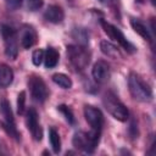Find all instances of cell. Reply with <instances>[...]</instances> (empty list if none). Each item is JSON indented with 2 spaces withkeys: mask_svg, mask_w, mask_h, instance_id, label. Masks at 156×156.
Here are the masks:
<instances>
[{
  "mask_svg": "<svg viewBox=\"0 0 156 156\" xmlns=\"http://www.w3.org/2000/svg\"><path fill=\"white\" fill-rule=\"evenodd\" d=\"M0 115L2 117V119H1V127H2V129L10 136H12L16 141H20L21 134L17 130L15 117H13V113H12V110H11V106H10V102L7 100H5V99H2L0 101Z\"/></svg>",
  "mask_w": 156,
  "mask_h": 156,
  "instance_id": "4",
  "label": "cell"
},
{
  "mask_svg": "<svg viewBox=\"0 0 156 156\" xmlns=\"http://www.w3.org/2000/svg\"><path fill=\"white\" fill-rule=\"evenodd\" d=\"M128 88H129L130 95L136 101L147 102L152 99V89L138 73H134V72L129 73Z\"/></svg>",
  "mask_w": 156,
  "mask_h": 156,
  "instance_id": "1",
  "label": "cell"
},
{
  "mask_svg": "<svg viewBox=\"0 0 156 156\" xmlns=\"http://www.w3.org/2000/svg\"><path fill=\"white\" fill-rule=\"evenodd\" d=\"M38 40V35L35 29L32 26H23L22 32H21V45L23 49H29L32 48Z\"/></svg>",
  "mask_w": 156,
  "mask_h": 156,
  "instance_id": "12",
  "label": "cell"
},
{
  "mask_svg": "<svg viewBox=\"0 0 156 156\" xmlns=\"http://www.w3.org/2000/svg\"><path fill=\"white\" fill-rule=\"evenodd\" d=\"M44 5V0H28L27 7L29 11H37Z\"/></svg>",
  "mask_w": 156,
  "mask_h": 156,
  "instance_id": "24",
  "label": "cell"
},
{
  "mask_svg": "<svg viewBox=\"0 0 156 156\" xmlns=\"http://www.w3.org/2000/svg\"><path fill=\"white\" fill-rule=\"evenodd\" d=\"M49 140H50V145H51L54 152L58 154L61 150V138H60L58 132L55 128L49 129Z\"/></svg>",
  "mask_w": 156,
  "mask_h": 156,
  "instance_id": "20",
  "label": "cell"
},
{
  "mask_svg": "<svg viewBox=\"0 0 156 156\" xmlns=\"http://www.w3.org/2000/svg\"><path fill=\"white\" fill-rule=\"evenodd\" d=\"M130 26L134 29V32L138 33L144 40H147L149 43H152V35H151L150 30L147 29V27L141 21H139L136 18H132L130 20Z\"/></svg>",
  "mask_w": 156,
  "mask_h": 156,
  "instance_id": "14",
  "label": "cell"
},
{
  "mask_svg": "<svg viewBox=\"0 0 156 156\" xmlns=\"http://www.w3.org/2000/svg\"><path fill=\"white\" fill-rule=\"evenodd\" d=\"M13 80V71L10 66L0 63V88H7Z\"/></svg>",
  "mask_w": 156,
  "mask_h": 156,
  "instance_id": "16",
  "label": "cell"
},
{
  "mask_svg": "<svg viewBox=\"0 0 156 156\" xmlns=\"http://www.w3.org/2000/svg\"><path fill=\"white\" fill-rule=\"evenodd\" d=\"M136 1H138V2H143V0H136Z\"/></svg>",
  "mask_w": 156,
  "mask_h": 156,
  "instance_id": "29",
  "label": "cell"
},
{
  "mask_svg": "<svg viewBox=\"0 0 156 156\" xmlns=\"http://www.w3.org/2000/svg\"><path fill=\"white\" fill-rule=\"evenodd\" d=\"M102 104L107 112L117 121L126 122L129 118V111L126 105L111 91H107L102 98Z\"/></svg>",
  "mask_w": 156,
  "mask_h": 156,
  "instance_id": "2",
  "label": "cell"
},
{
  "mask_svg": "<svg viewBox=\"0 0 156 156\" xmlns=\"http://www.w3.org/2000/svg\"><path fill=\"white\" fill-rule=\"evenodd\" d=\"M129 135L132 139H136L139 135V129H138V123L135 119L132 121L130 126H129Z\"/></svg>",
  "mask_w": 156,
  "mask_h": 156,
  "instance_id": "25",
  "label": "cell"
},
{
  "mask_svg": "<svg viewBox=\"0 0 156 156\" xmlns=\"http://www.w3.org/2000/svg\"><path fill=\"white\" fill-rule=\"evenodd\" d=\"M10 1H11V2L13 4V5H18V4H20V2L22 1V0H10Z\"/></svg>",
  "mask_w": 156,
  "mask_h": 156,
  "instance_id": "27",
  "label": "cell"
},
{
  "mask_svg": "<svg viewBox=\"0 0 156 156\" xmlns=\"http://www.w3.org/2000/svg\"><path fill=\"white\" fill-rule=\"evenodd\" d=\"M100 134H95L93 132H77L73 135L72 144L76 149L82 150L87 154H93L100 141Z\"/></svg>",
  "mask_w": 156,
  "mask_h": 156,
  "instance_id": "5",
  "label": "cell"
},
{
  "mask_svg": "<svg viewBox=\"0 0 156 156\" xmlns=\"http://www.w3.org/2000/svg\"><path fill=\"white\" fill-rule=\"evenodd\" d=\"M100 50L104 55H106L111 58H122V54H121L119 49L116 45H113L111 41L101 40L100 41Z\"/></svg>",
  "mask_w": 156,
  "mask_h": 156,
  "instance_id": "15",
  "label": "cell"
},
{
  "mask_svg": "<svg viewBox=\"0 0 156 156\" xmlns=\"http://www.w3.org/2000/svg\"><path fill=\"white\" fill-rule=\"evenodd\" d=\"M72 38L78 41L79 45H88L89 43V33L85 28H82V27H76L72 29Z\"/></svg>",
  "mask_w": 156,
  "mask_h": 156,
  "instance_id": "18",
  "label": "cell"
},
{
  "mask_svg": "<svg viewBox=\"0 0 156 156\" xmlns=\"http://www.w3.org/2000/svg\"><path fill=\"white\" fill-rule=\"evenodd\" d=\"M60 55L56 49L54 48H48L46 51L44 52V63L46 68H54L58 63Z\"/></svg>",
  "mask_w": 156,
  "mask_h": 156,
  "instance_id": "17",
  "label": "cell"
},
{
  "mask_svg": "<svg viewBox=\"0 0 156 156\" xmlns=\"http://www.w3.org/2000/svg\"><path fill=\"white\" fill-rule=\"evenodd\" d=\"M100 23H101V27H102L104 32H105L112 40L117 41V43L122 46V49H124V50H126L127 52H129V54H134V52L136 51L135 46L124 37V34H123L116 26L111 24L110 22H107V21H105V20H100Z\"/></svg>",
  "mask_w": 156,
  "mask_h": 156,
  "instance_id": "7",
  "label": "cell"
},
{
  "mask_svg": "<svg viewBox=\"0 0 156 156\" xmlns=\"http://www.w3.org/2000/svg\"><path fill=\"white\" fill-rule=\"evenodd\" d=\"M44 17H45L46 21H49L51 23H61L63 21V18H65V12H63L61 6L50 5L45 11Z\"/></svg>",
  "mask_w": 156,
  "mask_h": 156,
  "instance_id": "13",
  "label": "cell"
},
{
  "mask_svg": "<svg viewBox=\"0 0 156 156\" xmlns=\"http://www.w3.org/2000/svg\"><path fill=\"white\" fill-rule=\"evenodd\" d=\"M0 32H1V37L4 40L5 55L9 58L15 60L18 55V43H17V34L15 29L7 24H1Z\"/></svg>",
  "mask_w": 156,
  "mask_h": 156,
  "instance_id": "6",
  "label": "cell"
},
{
  "mask_svg": "<svg viewBox=\"0 0 156 156\" xmlns=\"http://www.w3.org/2000/svg\"><path fill=\"white\" fill-rule=\"evenodd\" d=\"M44 61V50L41 49H37L33 51L32 54V62L34 66H40L41 62Z\"/></svg>",
  "mask_w": 156,
  "mask_h": 156,
  "instance_id": "23",
  "label": "cell"
},
{
  "mask_svg": "<svg viewBox=\"0 0 156 156\" xmlns=\"http://www.w3.org/2000/svg\"><path fill=\"white\" fill-rule=\"evenodd\" d=\"M150 1H151V4H152V5H155V0H150Z\"/></svg>",
  "mask_w": 156,
  "mask_h": 156,
  "instance_id": "28",
  "label": "cell"
},
{
  "mask_svg": "<svg viewBox=\"0 0 156 156\" xmlns=\"http://www.w3.org/2000/svg\"><path fill=\"white\" fill-rule=\"evenodd\" d=\"M57 111L65 117V119H66L69 124H74V123H76V118H74L73 111H72L67 105H58V106H57Z\"/></svg>",
  "mask_w": 156,
  "mask_h": 156,
  "instance_id": "21",
  "label": "cell"
},
{
  "mask_svg": "<svg viewBox=\"0 0 156 156\" xmlns=\"http://www.w3.org/2000/svg\"><path fill=\"white\" fill-rule=\"evenodd\" d=\"M26 123H27V128L28 130L30 132L34 140L37 141H40L43 139V129L40 127V123H39V116H38V112L35 108L30 107L28 111H27V115H26Z\"/></svg>",
  "mask_w": 156,
  "mask_h": 156,
  "instance_id": "10",
  "label": "cell"
},
{
  "mask_svg": "<svg viewBox=\"0 0 156 156\" xmlns=\"http://www.w3.org/2000/svg\"><path fill=\"white\" fill-rule=\"evenodd\" d=\"M26 91L22 90L18 93V96H17V112L20 115H23L24 113V110H26Z\"/></svg>",
  "mask_w": 156,
  "mask_h": 156,
  "instance_id": "22",
  "label": "cell"
},
{
  "mask_svg": "<svg viewBox=\"0 0 156 156\" xmlns=\"http://www.w3.org/2000/svg\"><path fill=\"white\" fill-rule=\"evenodd\" d=\"M99 1L102 4H106V5H113L117 2V0H99Z\"/></svg>",
  "mask_w": 156,
  "mask_h": 156,
  "instance_id": "26",
  "label": "cell"
},
{
  "mask_svg": "<svg viewBox=\"0 0 156 156\" xmlns=\"http://www.w3.org/2000/svg\"><path fill=\"white\" fill-rule=\"evenodd\" d=\"M66 55L69 63L77 69L83 71L90 62V52L83 45H68L66 48Z\"/></svg>",
  "mask_w": 156,
  "mask_h": 156,
  "instance_id": "3",
  "label": "cell"
},
{
  "mask_svg": "<svg viewBox=\"0 0 156 156\" xmlns=\"http://www.w3.org/2000/svg\"><path fill=\"white\" fill-rule=\"evenodd\" d=\"M91 76L94 78V80L99 84H105L110 80L111 77V69L107 62L99 60L94 63L93 69H91Z\"/></svg>",
  "mask_w": 156,
  "mask_h": 156,
  "instance_id": "11",
  "label": "cell"
},
{
  "mask_svg": "<svg viewBox=\"0 0 156 156\" xmlns=\"http://www.w3.org/2000/svg\"><path fill=\"white\" fill-rule=\"evenodd\" d=\"M52 82L58 87H61L62 89H71L73 85L72 79L65 73H55L52 76Z\"/></svg>",
  "mask_w": 156,
  "mask_h": 156,
  "instance_id": "19",
  "label": "cell"
},
{
  "mask_svg": "<svg viewBox=\"0 0 156 156\" xmlns=\"http://www.w3.org/2000/svg\"><path fill=\"white\" fill-rule=\"evenodd\" d=\"M83 112L87 122L90 126V132L101 135V130L104 127V115L101 113V111L91 105H85Z\"/></svg>",
  "mask_w": 156,
  "mask_h": 156,
  "instance_id": "9",
  "label": "cell"
},
{
  "mask_svg": "<svg viewBox=\"0 0 156 156\" xmlns=\"http://www.w3.org/2000/svg\"><path fill=\"white\" fill-rule=\"evenodd\" d=\"M28 88L30 90V95L33 100H35L39 104H43L49 98V89L45 84V82L39 76H30L28 79Z\"/></svg>",
  "mask_w": 156,
  "mask_h": 156,
  "instance_id": "8",
  "label": "cell"
}]
</instances>
